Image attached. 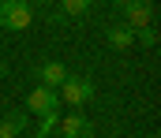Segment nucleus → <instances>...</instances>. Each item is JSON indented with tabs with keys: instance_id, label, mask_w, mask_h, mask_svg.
I'll list each match as a JSON object with an SVG mask.
<instances>
[{
	"instance_id": "f257e3e1",
	"label": "nucleus",
	"mask_w": 161,
	"mask_h": 138,
	"mask_svg": "<svg viewBox=\"0 0 161 138\" xmlns=\"http://www.w3.org/2000/svg\"><path fill=\"white\" fill-rule=\"evenodd\" d=\"M34 23L30 0H0V26L4 30H26Z\"/></svg>"
},
{
	"instance_id": "f03ea898",
	"label": "nucleus",
	"mask_w": 161,
	"mask_h": 138,
	"mask_svg": "<svg viewBox=\"0 0 161 138\" xmlns=\"http://www.w3.org/2000/svg\"><path fill=\"white\" fill-rule=\"evenodd\" d=\"M56 97H60V105H75V108H82V105L94 97V82H90V79H79V75H68L64 86L56 90Z\"/></svg>"
},
{
	"instance_id": "7ed1b4c3",
	"label": "nucleus",
	"mask_w": 161,
	"mask_h": 138,
	"mask_svg": "<svg viewBox=\"0 0 161 138\" xmlns=\"http://www.w3.org/2000/svg\"><path fill=\"white\" fill-rule=\"evenodd\" d=\"M26 112H34V116L60 112V97H56V90H45V86L30 90V97H26Z\"/></svg>"
},
{
	"instance_id": "20e7f679",
	"label": "nucleus",
	"mask_w": 161,
	"mask_h": 138,
	"mask_svg": "<svg viewBox=\"0 0 161 138\" xmlns=\"http://www.w3.org/2000/svg\"><path fill=\"white\" fill-rule=\"evenodd\" d=\"M120 11H124V26H131V30L150 26V19H154L150 4H142V0H120Z\"/></svg>"
},
{
	"instance_id": "39448f33",
	"label": "nucleus",
	"mask_w": 161,
	"mask_h": 138,
	"mask_svg": "<svg viewBox=\"0 0 161 138\" xmlns=\"http://www.w3.org/2000/svg\"><path fill=\"white\" fill-rule=\"evenodd\" d=\"M60 135L64 138H94V123L79 116V112H71V116H60Z\"/></svg>"
},
{
	"instance_id": "423d86ee",
	"label": "nucleus",
	"mask_w": 161,
	"mask_h": 138,
	"mask_svg": "<svg viewBox=\"0 0 161 138\" xmlns=\"http://www.w3.org/2000/svg\"><path fill=\"white\" fill-rule=\"evenodd\" d=\"M68 75H71V71H68L60 60H49V64H41V67H38V79H41V86H45V90H60Z\"/></svg>"
},
{
	"instance_id": "0eeeda50",
	"label": "nucleus",
	"mask_w": 161,
	"mask_h": 138,
	"mask_svg": "<svg viewBox=\"0 0 161 138\" xmlns=\"http://www.w3.org/2000/svg\"><path fill=\"white\" fill-rule=\"evenodd\" d=\"M105 41H109V45L113 49H131L135 45V30H131V26H124V23H116V26H109V30H105Z\"/></svg>"
},
{
	"instance_id": "6e6552de",
	"label": "nucleus",
	"mask_w": 161,
	"mask_h": 138,
	"mask_svg": "<svg viewBox=\"0 0 161 138\" xmlns=\"http://www.w3.org/2000/svg\"><path fill=\"white\" fill-rule=\"evenodd\" d=\"M19 131H26V112H8L0 120V138H19Z\"/></svg>"
},
{
	"instance_id": "1a4fd4ad",
	"label": "nucleus",
	"mask_w": 161,
	"mask_h": 138,
	"mask_svg": "<svg viewBox=\"0 0 161 138\" xmlns=\"http://www.w3.org/2000/svg\"><path fill=\"white\" fill-rule=\"evenodd\" d=\"M90 4L94 0H60V11H64V19H82L90 11Z\"/></svg>"
},
{
	"instance_id": "9d476101",
	"label": "nucleus",
	"mask_w": 161,
	"mask_h": 138,
	"mask_svg": "<svg viewBox=\"0 0 161 138\" xmlns=\"http://www.w3.org/2000/svg\"><path fill=\"white\" fill-rule=\"evenodd\" d=\"M56 127H60V112H49V116H41V123H38V131H34V138H49Z\"/></svg>"
},
{
	"instance_id": "9b49d317",
	"label": "nucleus",
	"mask_w": 161,
	"mask_h": 138,
	"mask_svg": "<svg viewBox=\"0 0 161 138\" xmlns=\"http://www.w3.org/2000/svg\"><path fill=\"white\" fill-rule=\"evenodd\" d=\"M135 41H139V45H158V30H154V26H139V30H135Z\"/></svg>"
},
{
	"instance_id": "f8f14e48",
	"label": "nucleus",
	"mask_w": 161,
	"mask_h": 138,
	"mask_svg": "<svg viewBox=\"0 0 161 138\" xmlns=\"http://www.w3.org/2000/svg\"><path fill=\"white\" fill-rule=\"evenodd\" d=\"M0 75H8V67H4V60H0Z\"/></svg>"
},
{
	"instance_id": "ddd939ff",
	"label": "nucleus",
	"mask_w": 161,
	"mask_h": 138,
	"mask_svg": "<svg viewBox=\"0 0 161 138\" xmlns=\"http://www.w3.org/2000/svg\"><path fill=\"white\" fill-rule=\"evenodd\" d=\"M142 4H150V0H142Z\"/></svg>"
}]
</instances>
